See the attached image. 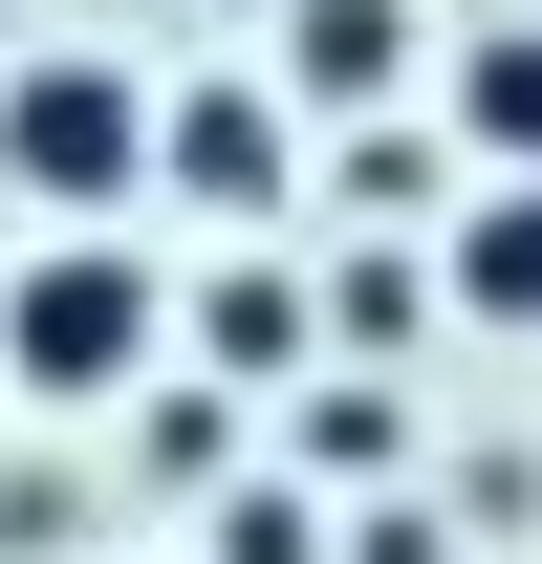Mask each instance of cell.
<instances>
[{"label": "cell", "mask_w": 542, "mask_h": 564, "mask_svg": "<svg viewBox=\"0 0 542 564\" xmlns=\"http://www.w3.org/2000/svg\"><path fill=\"white\" fill-rule=\"evenodd\" d=\"M131 174H152V109H131V66H22V87H0V196H44V217L87 239V217L131 196Z\"/></svg>", "instance_id": "cell-2"}, {"label": "cell", "mask_w": 542, "mask_h": 564, "mask_svg": "<svg viewBox=\"0 0 542 564\" xmlns=\"http://www.w3.org/2000/svg\"><path fill=\"white\" fill-rule=\"evenodd\" d=\"M434 282H456L477 326H542V174H477V217L434 239Z\"/></svg>", "instance_id": "cell-6"}, {"label": "cell", "mask_w": 542, "mask_h": 564, "mask_svg": "<svg viewBox=\"0 0 542 564\" xmlns=\"http://www.w3.org/2000/svg\"><path fill=\"white\" fill-rule=\"evenodd\" d=\"M391 434H412L391 391H304V456H326V478H391Z\"/></svg>", "instance_id": "cell-10"}, {"label": "cell", "mask_w": 542, "mask_h": 564, "mask_svg": "<svg viewBox=\"0 0 542 564\" xmlns=\"http://www.w3.org/2000/svg\"><path fill=\"white\" fill-rule=\"evenodd\" d=\"M412 196H434V131L369 109V131H347V217H412Z\"/></svg>", "instance_id": "cell-9"}, {"label": "cell", "mask_w": 542, "mask_h": 564, "mask_svg": "<svg viewBox=\"0 0 542 564\" xmlns=\"http://www.w3.org/2000/svg\"><path fill=\"white\" fill-rule=\"evenodd\" d=\"M152 326H174V304H152V261H109V239L0 261V369H22L44 413H109V391L152 369Z\"/></svg>", "instance_id": "cell-1"}, {"label": "cell", "mask_w": 542, "mask_h": 564, "mask_svg": "<svg viewBox=\"0 0 542 564\" xmlns=\"http://www.w3.org/2000/svg\"><path fill=\"white\" fill-rule=\"evenodd\" d=\"M217 564H326V543H304V499H282V478H239V499H217Z\"/></svg>", "instance_id": "cell-11"}, {"label": "cell", "mask_w": 542, "mask_h": 564, "mask_svg": "<svg viewBox=\"0 0 542 564\" xmlns=\"http://www.w3.org/2000/svg\"><path fill=\"white\" fill-rule=\"evenodd\" d=\"M152 174H174L196 217H282V196H304V152H282V87H174V109H152Z\"/></svg>", "instance_id": "cell-3"}, {"label": "cell", "mask_w": 542, "mask_h": 564, "mask_svg": "<svg viewBox=\"0 0 542 564\" xmlns=\"http://www.w3.org/2000/svg\"><path fill=\"white\" fill-rule=\"evenodd\" d=\"M174 326H196V369H217V391H282V369H304V326H326V304H304V282H282V261H217L196 304H174Z\"/></svg>", "instance_id": "cell-5"}, {"label": "cell", "mask_w": 542, "mask_h": 564, "mask_svg": "<svg viewBox=\"0 0 542 564\" xmlns=\"http://www.w3.org/2000/svg\"><path fill=\"white\" fill-rule=\"evenodd\" d=\"M282 87L304 109H391L412 87V0H282Z\"/></svg>", "instance_id": "cell-4"}, {"label": "cell", "mask_w": 542, "mask_h": 564, "mask_svg": "<svg viewBox=\"0 0 542 564\" xmlns=\"http://www.w3.org/2000/svg\"><path fill=\"white\" fill-rule=\"evenodd\" d=\"M347 564H434V521H412V499H369V521H347Z\"/></svg>", "instance_id": "cell-12"}, {"label": "cell", "mask_w": 542, "mask_h": 564, "mask_svg": "<svg viewBox=\"0 0 542 564\" xmlns=\"http://www.w3.org/2000/svg\"><path fill=\"white\" fill-rule=\"evenodd\" d=\"M456 152H477V174H542V22L456 44Z\"/></svg>", "instance_id": "cell-7"}, {"label": "cell", "mask_w": 542, "mask_h": 564, "mask_svg": "<svg viewBox=\"0 0 542 564\" xmlns=\"http://www.w3.org/2000/svg\"><path fill=\"white\" fill-rule=\"evenodd\" d=\"M434 304H456V282L412 261V239H369V261L326 282V326H347V348H412V326H434Z\"/></svg>", "instance_id": "cell-8"}]
</instances>
